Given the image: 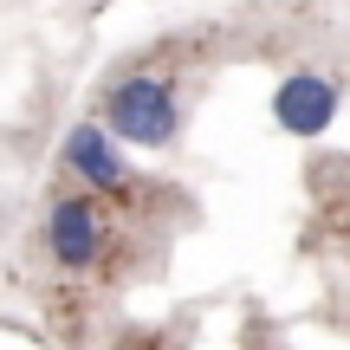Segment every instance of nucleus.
<instances>
[{"instance_id": "nucleus-1", "label": "nucleus", "mask_w": 350, "mask_h": 350, "mask_svg": "<svg viewBox=\"0 0 350 350\" xmlns=\"http://www.w3.org/2000/svg\"><path fill=\"white\" fill-rule=\"evenodd\" d=\"M104 124H111V137L137 143V150H169L182 130V111H175V91L163 78H124L104 98Z\"/></svg>"}, {"instance_id": "nucleus-2", "label": "nucleus", "mask_w": 350, "mask_h": 350, "mask_svg": "<svg viewBox=\"0 0 350 350\" xmlns=\"http://www.w3.org/2000/svg\"><path fill=\"white\" fill-rule=\"evenodd\" d=\"M331 117H338V85L318 72H292L279 78L273 91V124L286 130V137H325Z\"/></svg>"}, {"instance_id": "nucleus-4", "label": "nucleus", "mask_w": 350, "mask_h": 350, "mask_svg": "<svg viewBox=\"0 0 350 350\" xmlns=\"http://www.w3.org/2000/svg\"><path fill=\"white\" fill-rule=\"evenodd\" d=\"M65 163L85 175L91 188H124L130 182L124 156H117V143H111V124H78L72 137H65Z\"/></svg>"}, {"instance_id": "nucleus-3", "label": "nucleus", "mask_w": 350, "mask_h": 350, "mask_svg": "<svg viewBox=\"0 0 350 350\" xmlns=\"http://www.w3.org/2000/svg\"><path fill=\"white\" fill-rule=\"evenodd\" d=\"M46 240H52V253H59V266H91V260H98V240H104L98 208H91L85 195L52 201V214H46Z\"/></svg>"}]
</instances>
